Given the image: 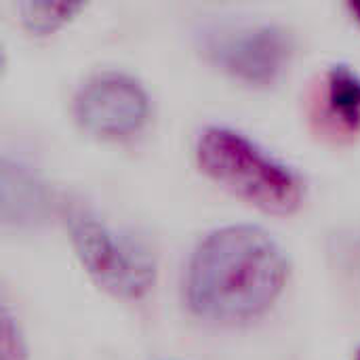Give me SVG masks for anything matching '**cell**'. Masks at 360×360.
<instances>
[{
    "label": "cell",
    "instance_id": "8fae6325",
    "mask_svg": "<svg viewBox=\"0 0 360 360\" xmlns=\"http://www.w3.org/2000/svg\"><path fill=\"white\" fill-rule=\"evenodd\" d=\"M356 360H360V354H359V356H356Z\"/></svg>",
    "mask_w": 360,
    "mask_h": 360
},
{
    "label": "cell",
    "instance_id": "30bf717a",
    "mask_svg": "<svg viewBox=\"0 0 360 360\" xmlns=\"http://www.w3.org/2000/svg\"><path fill=\"white\" fill-rule=\"evenodd\" d=\"M350 8H352V13L356 15V19L360 21V2H354V4H350Z\"/></svg>",
    "mask_w": 360,
    "mask_h": 360
},
{
    "label": "cell",
    "instance_id": "9c48e42d",
    "mask_svg": "<svg viewBox=\"0 0 360 360\" xmlns=\"http://www.w3.org/2000/svg\"><path fill=\"white\" fill-rule=\"evenodd\" d=\"M0 360H23V346L21 338L17 333V327L13 325V319L2 312V327H0Z\"/></svg>",
    "mask_w": 360,
    "mask_h": 360
},
{
    "label": "cell",
    "instance_id": "3957f363",
    "mask_svg": "<svg viewBox=\"0 0 360 360\" xmlns=\"http://www.w3.org/2000/svg\"><path fill=\"white\" fill-rule=\"evenodd\" d=\"M68 226L82 266L99 287L124 300H137L150 291L154 264L141 247L80 209L70 213Z\"/></svg>",
    "mask_w": 360,
    "mask_h": 360
},
{
    "label": "cell",
    "instance_id": "8992f818",
    "mask_svg": "<svg viewBox=\"0 0 360 360\" xmlns=\"http://www.w3.org/2000/svg\"><path fill=\"white\" fill-rule=\"evenodd\" d=\"M325 110L342 131L360 129V76L346 65L329 70L325 80Z\"/></svg>",
    "mask_w": 360,
    "mask_h": 360
},
{
    "label": "cell",
    "instance_id": "277c9868",
    "mask_svg": "<svg viewBox=\"0 0 360 360\" xmlns=\"http://www.w3.org/2000/svg\"><path fill=\"white\" fill-rule=\"evenodd\" d=\"M198 40L209 61L249 84H272L291 57L289 34L268 23H213Z\"/></svg>",
    "mask_w": 360,
    "mask_h": 360
},
{
    "label": "cell",
    "instance_id": "6da1fadb",
    "mask_svg": "<svg viewBox=\"0 0 360 360\" xmlns=\"http://www.w3.org/2000/svg\"><path fill=\"white\" fill-rule=\"evenodd\" d=\"M287 262L278 245L251 226L221 228L196 249L186 281L190 308L215 323H243L281 295Z\"/></svg>",
    "mask_w": 360,
    "mask_h": 360
},
{
    "label": "cell",
    "instance_id": "52a82bcc",
    "mask_svg": "<svg viewBox=\"0 0 360 360\" xmlns=\"http://www.w3.org/2000/svg\"><path fill=\"white\" fill-rule=\"evenodd\" d=\"M42 205L40 190L32 177L19 167L2 162V217L6 221H27L38 217V207Z\"/></svg>",
    "mask_w": 360,
    "mask_h": 360
},
{
    "label": "cell",
    "instance_id": "7a4b0ae2",
    "mask_svg": "<svg viewBox=\"0 0 360 360\" xmlns=\"http://www.w3.org/2000/svg\"><path fill=\"white\" fill-rule=\"evenodd\" d=\"M196 156L211 179L268 213L285 215L302 202L300 179L236 131L207 129L198 139Z\"/></svg>",
    "mask_w": 360,
    "mask_h": 360
},
{
    "label": "cell",
    "instance_id": "5b68a950",
    "mask_svg": "<svg viewBox=\"0 0 360 360\" xmlns=\"http://www.w3.org/2000/svg\"><path fill=\"white\" fill-rule=\"evenodd\" d=\"M76 116L80 124L95 135L122 137L143 124L148 97L143 89L124 74H99L80 89Z\"/></svg>",
    "mask_w": 360,
    "mask_h": 360
},
{
    "label": "cell",
    "instance_id": "ba28073f",
    "mask_svg": "<svg viewBox=\"0 0 360 360\" xmlns=\"http://www.w3.org/2000/svg\"><path fill=\"white\" fill-rule=\"evenodd\" d=\"M80 8V4L76 2H21L19 11H21V19L25 23V27L30 32L36 34H46L53 32L57 25H61L65 19H70L76 11Z\"/></svg>",
    "mask_w": 360,
    "mask_h": 360
}]
</instances>
